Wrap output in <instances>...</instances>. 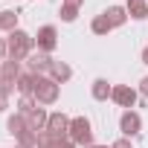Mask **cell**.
Listing matches in <instances>:
<instances>
[{"instance_id": "1", "label": "cell", "mask_w": 148, "mask_h": 148, "mask_svg": "<svg viewBox=\"0 0 148 148\" xmlns=\"http://www.w3.org/2000/svg\"><path fill=\"white\" fill-rule=\"evenodd\" d=\"M6 41H9V58H15V61H26L35 52V38L23 29H15Z\"/></svg>"}, {"instance_id": "2", "label": "cell", "mask_w": 148, "mask_h": 148, "mask_svg": "<svg viewBox=\"0 0 148 148\" xmlns=\"http://www.w3.org/2000/svg\"><path fill=\"white\" fill-rule=\"evenodd\" d=\"M70 139L76 145L93 148V128H90V119L87 116H73L70 119Z\"/></svg>"}, {"instance_id": "3", "label": "cell", "mask_w": 148, "mask_h": 148, "mask_svg": "<svg viewBox=\"0 0 148 148\" xmlns=\"http://www.w3.org/2000/svg\"><path fill=\"white\" fill-rule=\"evenodd\" d=\"M58 93H61V87H58V82H52L49 76H38L35 79V99H38V105H55L58 102Z\"/></svg>"}, {"instance_id": "4", "label": "cell", "mask_w": 148, "mask_h": 148, "mask_svg": "<svg viewBox=\"0 0 148 148\" xmlns=\"http://www.w3.org/2000/svg\"><path fill=\"white\" fill-rule=\"evenodd\" d=\"M52 64H55V58H49V52H32L26 61H23V67L29 70V73H35V76H49V70H52Z\"/></svg>"}, {"instance_id": "5", "label": "cell", "mask_w": 148, "mask_h": 148, "mask_svg": "<svg viewBox=\"0 0 148 148\" xmlns=\"http://www.w3.org/2000/svg\"><path fill=\"white\" fill-rule=\"evenodd\" d=\"M55 44H58V32H55V26H41L38 35H35V47H38L41 52H52Z\"/></svg>"}, {"instance_id": "6", "label": "cell", "mask_w": 148, "mask_h": 148, "mask_svg": "<svg viewBox=\"0 0 148 148\" xmlns=\"http://www.w3.org/2000/svg\"><path fill=\"white\" fill-rule=\"evenodd\" d=\"M119 131H122V136H136V134L142 131L139 113H136V110H125L122 119H119Z\"/></svg>"}, {"instance_id": "7", "label": "cell", "mask_w": 148, "mask_h": 148, "mask_svg": "<svg viewBox=\"0 0 148 148\" xmlns=\"http://www.w3.org/2000/svg\"><path fill=\"white\" fill-rule=\"evenodd\" d=\"M110 99H113L116 105H122V108H128V110H131V108L136 105V90H134V87H128V84H116V87H113V93H110Z\"/></svg>"}, {"instance_id": "8", "label": "cell", "mask_w": 148, "mask_h": 148, "mask_svg": "<svg viewBox=\"0 0 148 148\" xmlns=\"http://www.w3.org/2000/svg\"><path fill=\"white\" fill-rule=\"evenodd\" d=\"M23 61H15V58H6L3 61V67H0V79H6V82H15L18 84V79L23 76Z\"/></svg>"}, {"instance_id": "9", "label": "cell", "mask_w": 148, "mask_h": 148, "mask_svg": "<svg viewBox=\"0 0 148 148\" xmlns=\"http://www.w3.org/2000/svg\"><path fill=\"white\" fill-rule=\"evenodd\" d=\"M47 131H52L55 136H70V116H64V113H49Z\"/></svg>"}, {"instance_id": "10", "label": "cell", "mask_w": 148, "mask_h": 148, "mask_svg": "<svg viewBox=\"0 0 148 148\" xmlns=\"http://www.w3.org/2000/svg\"><path fill=\"white\" fill-rule=\"evenodd\" d=\"M6 128H9L12 136H21L23 131H32V128H29V116H23V113H12V116L6 119Z\"/></svg>"}, {"instance_id": "11", "label": "cell", "mask_w": 148, "mask_h": 148, "mask_svg": "<svg viewBox=\"0 0 148 148\" xmlns=\"http://www.w3.org/2000/svg\"><path fill=\"white\" fill-rule=\"evenodd\" d=\"M70 76H73V67H70L67 61H55V64H52V70H49V79H52V82H58V84L70 82Z\"/></svg>"}, {"instance_id": "12", "label": "cell", "mask_w": 148, "mask_h": 148, "mask_svg": "<svg viewBox=\"0 0 148 148\" xmlns=\"http://www.w3.org/2000/svg\"><path fill=\"white\" fill-rule=\"evenodd\" d=\"M102 15L108 18V23H110V26H122V23L128 21V9H125V6H108Z\"/></svg>"}, {"instance_id": "13", "label": "cell", "mask_w": 148, "mask_h": 148, "mask_svg": "<svg viewBox=\"0 0 148 148\" xmlns=\"http://www.w3.org/2000/svg\"><path fill=\"white\" fill-rule=\"evenodd\" d=\"M90 93H93V99H96V102H108V99H110V93H113V87L108 84V79H96V82L90 84Z\"/></svg>"}, {"instance_id": "14", "label": "cell", "mask_w": 148, "mask_h": 148, "mask_svg": "<svg viewBox=\"0 0 148 148\" xmlns=\"http://www.w3.org/2000/svg\"><path fill=\"white\" fill-rule=\"evenodd\" d=\"M35 79H38L35 73L23 70V76L18 79V93H21V96H32V93H35Z\"/></svg>"}, {"instance_id": "15", "label": "cell", "mask_w": 148, "mask_h": 148, "mask_svg": "<svg viewBox=\"0 0 148 148\" xmlns=\"http://www.w3.org/2000/svg\"><path fill=\"white\" fill-rule=\"evenodd\" d=\"M18 29V12H12V9H3L0 12V32H15Z\"/></svg>"}, {"instance_id": "16", "label": "cell", "mask_w": 148, "mask_h": 148, "mask_svg": "<svg viewBox=\"0 0 148 148\" xmlns=\"http://www.w3.org/2000/svg\"><path fill=\"white\" fill-rule=\"evenodd\" d=\"M47 122H49V113L44 108H38V110L29 113V128L32 131H47Z\"/></svg>"}, {"instance_id": "17", "label": "cell", "mask_w": 148, "mask_h": 148, "mask_svg": "<svg viewBox=\"0 0 148 148\" xmlns=\"http://www.w3.org/2000/svg\"><path fill=\"white\" fill-rule=\"evenodd\" d=\"M125 9H128V15H131V18H136V21L148 18V3H145V0H128Z\"/></svg>"}, {"instance_id": "18", "label": "cell", "mask_w": 148, "mask_h": 148, "mask_svg": "<svg viewBox=\"0 0 148 148\" xmlns=\"http://www.w3.org/2000/svg\"><path fill=\"white\" fill-rule=\"evenodd\" d=\"M61 139H67V136H55L52 131H38V148H58Z\"/></svg>"}, {"instance_id": "19", "label": "cell", "mask_w": 148, "mask_h": 148, "mask_svg": "<svg viewBox=\"0 0 148 148\" xmlns=\"http://www.w3.org/2000/svg\"><path fill=\"white\" fill-rule=\"evenodd\" d=\"M41 105H38V99L35 96H21L18 99V113H23V116H29L32 110H38Z\"/></svg>"}, {"instance_id": "20", "label": "cell", "mask_w": 148, "mask_h": 148, "mask_svg": "<svg viewBox=\"0 0 148 148\" xmlns=\"http://www.w3.org/2000/svg\"><path fill=\"white\" fill-rule=\"evenodd\" d=\"M90 29H93L96 35H108V32H110L113 26L108 23V18H105V15H96V18L90 21Z\"/></svg>"}, {"instance_id": "21", "label": "cell", "mask_w": 148, "mask_h": 148, "mask_svg": "<svg viewBox=\"0 0 148 148\" xmlns=\"http://www.w3.org/2000/svg\"><path fill=\"white\" fill-rule=\"evenodd\" d=\"M18 148H38V131H23L18 136Z\"/></svg>"}, {"instance_id": "22", "label": "cell", "mask_w": 148, "mask_h": 148, "mask_svg": "<svg viewBox=\"0 0 148 148\" xmlns=\"http://www.w3.org/2000/svg\"><path fill=\"white\" fill-rule=\"evenodd\" d=\"M58 15H61V21H64V23H73V21L79 18V9H76V6H61V12H58Z\"/></svg>"}, {"instance_id": "23", "label": "cell", "mask_w": 148, "mask_h": 148, "mask_svg": "<svg viewBox=\"0 0 148 148\" xmlns=\"http://www.w3.org/2000/svg\"><path fill=\"white\" fill-rule=\"evenodd\" d=\"M6 58H9V41L0 38V61H6Z\"/></svg>"}, {"instance_id": "24", "label": "cell", "mask_w": 148, "mask_h": 148, "mask_svg": "<svg viewBox=\"0 0 148 148\" xmlns=\"http://www.w3.org/2000/svg\"><path fill=\"white\" fill-rule=\"evenodd\" d=\"M110 148H131V139H128V136H122V139H116Z\"/></svg>"}, {"instance_id": "25", "label": "cell", "mask_w": 148, "mask_h": 148, "mask_svg": "<svg viewBox=\"0 0 148 148\" xmlns=\"http://www.w3.org/2000/svg\"><path fill=\"white\" fill-rule=\"evenodd\" d=\"M58 148H79V145H76V142H73V139L67 136V139H61V145H58Z\"/></svg>"}, {"instance_id": "26", "label": "cell", "mask_w": 148, "mask_h": 148, "mask_svg": "<svg viewBox=\"0 0 148 148\" xmlns=\"http://www.w3.org/2000/svg\"><path fill=\"white\" fill-rule=\"evenodd\" d=\"M139 93H142V96H148V76L139 82Z\"/></svg>"}, {"instance_id": "27", "label": "cell", "mask_w": 148, "mask_h": 148, "mask_svg": "<svg viewBox=\"0 0 148 148\" xmlns=\"http://www.w3.org/2000/svg\"><path fill=\"white\" fill-rule=\"evenodd\" d=\"M82 3H84V0H64V6H76V9H79Z\"/></svg>"}, {"instance_id": "28", "label": "cell", "mask_w": 148, "mask_h": 148, "mask_svg": "<svg viewBox=\"0 0 148 148\" xmlns=\"http://www.w3.org/2000/svg\"><path fill=\"white\" fill-rule=\"evenodd\" d=\"M142 64H148V47L142 49Z\"/></svg>"}, {"instance_id": "29", "label": "cell", "mask_w": 148, "mask_h": 148, "mask_svg": "<svg viewBox=\"0 0 148 148\" xmlns=\"http://www.w3.org/2000/svg\"><path fill=\"white\" fill-rule=\"evenodd\" d=\"M93 148H110V145H93Z\"/></svg>"}]
</instances>
